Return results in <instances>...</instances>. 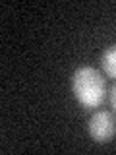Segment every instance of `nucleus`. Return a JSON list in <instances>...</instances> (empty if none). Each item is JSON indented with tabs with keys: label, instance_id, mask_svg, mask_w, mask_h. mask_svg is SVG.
<instances>
[{
	"label": "nucleus",
	"instance_id": "obj_1",
	"mask_svg": "<svg viewBox=\"0 0 116 155\" xmlns=\"http://www.w3.org/2000/svg\"><path fill=\"white\" fill-rule=\"evenodd\" d=\"M72 93L85 109H97L105 101V76L93 66H79L72 76Z\"/></svg>",
	"mask_w": 116,
	"mask_h": 155
},
{
	"label": "nucleus",
	"instance_id": "obj_2",
	"mask_svg": "<svg viewBox=\"0 0 116 155\" xmlns=\"http://www.w3.org/2000/svg\"><path fill=\"white\" fill-rule=\"evenodd\" d=\"M87 132L97 143H108L116 134V118L110 110H97L87 122Z\"/></svg>",
	"mask_w": 116,
	"mask_h": 155
},
{
	"label": "nucleus",
	"instance_id": "obj_3",
	"mask_svg": "<svg viewBox=\"0 0 116 155\" xmlns=\"http://www.w3.org/2000/svg\"><path fill=\"white\" fill-rule=\"evenodd\" d=\"M101 68L108 78L116 80V45L106 47L101 54Z\"/></svg>",
	"mask_w": 116,
	"mask_h": 155
},
{
	"label": "nucleus",
	"instance_id": "obj_4",
	"mask_svg": "<svg viewBox=\"0 0 116 155\" xmlns=\"http://www.w3.org/2000/svg\"><path fill=\"white\" fill-rule=\"evenodd\" d=\"M110 105H112V109L116 110V85L110 89Z\"/></svg>",
	"mask_w": 116,
	"mask_h": 155
}]
</instances>
